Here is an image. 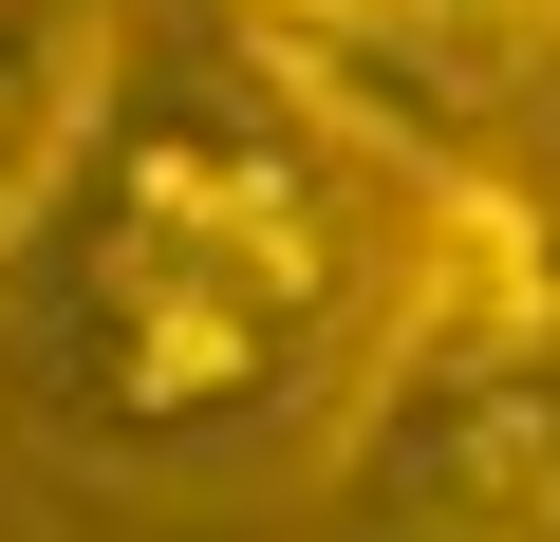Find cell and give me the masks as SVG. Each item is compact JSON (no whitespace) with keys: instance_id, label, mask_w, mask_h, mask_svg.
I'll use <instances>...</instances> for the list:
<instances>
[{"instance_id":"277c9868","label":"cell","mask_w":560,"mask_h":542,"mask_svg":"<svg viewBox=\"0 0 560 542\" xmlns=\"http://www.w3.org/2000/svg\"><path fill=\"white\" fill-rule=\"evenodd\" d=\"M523 319H560V224H541V187H504L486 150L411 169V206H393V300H374V374H411V356H504Z\"/></svg>"},{"instance_id":"5b68a950","label":"cell","mask_w":560,"mask_h":542,"mask_svg":"<svg viewBox=\"0 0 560 542\" xmlns=\"http://www.w3.org/2000/svg\"><path fill=\"white\" fill-rule=\"evenodd\" d=\"M113 38H131V0H0V243H20V206L57 187L75 113L113 94Z\"/></svg>"},{"instance_id":"8992f818","label":"cell","mask_w":560,"mask_h":542,"mask_svg":"<svg viewBox=\"0 0 560 542\" xmlns=\"http://www.w3.org/2000/svg\"><path fill=\"white\" fill-rule=\"evenodd\" d=\"M224 20H243V38H318L337 0H224Z\"/></svg>"},{"instance_id":"6da1fadb","label":"cell","mask_w":560,"mask_h":542,"mask_svg":"<svg viewBox=\"0 0 560 542\" xmlns=\"http://www.w3.org/2000/svg\"><path fill=\"white\" fill-rule=\"evenodd\" d=\"M411 150H374L280 38H113L57 187L0 243V374L75 468L206 486L374 393Z\"/></svg>"},{"instance_id":"3957f363","label":"cell","mask_w":560,"mask_h":542,"mask_svg":"<svg viewBox=\"0 0 560 542\" xmlns=\"http://www.w3.org/2000/svg\"><path fill=\"white\" fill-rule=\"evenodd\" d=\"M374 150H411V169H448V150H486L523 94H541V57H560V0H337L318 38H280Z\"/></svg>"},{"instance_id":"7a4b0ae2","label":"cell","mask_w":560,"mask_h":542,"mask_svg":"<svg viewBox=\"0 0 560 542\" xmlns=\"http://www.w3.org/2000/svg\"><path fill=\"white\" fill-rule=\"evenodd\" d=\"M337 523L355 542H560V319L504 356H411L337 430Z\"/></svg>"}]
</instances>
